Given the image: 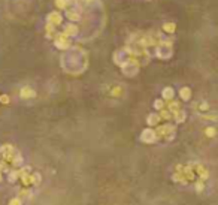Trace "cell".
I'll return each instance as SVG.
<instances>
[{
  "instance_id": "obj_1",
  "label": "cell",
  "mask_w": 218,
  "mask_h": 205,
  "mask_svg": "<svg viewBox=\"0 0 218 205\" xmlns=\"http://www.w3.org/2000/svg\"><path fill=\"white\" fill-rule=\"evenodd\" d=\"M172 44L169 41H163L160 46H157V56L160 58H169L172 56Z\"/></svg>"
},
{
  "instance_id": "obj_2",
  "label": "cell",
  "mask_w": 218,
  "mask_h": 205,
  "mask_svg": "<svg viewBox=\"0 0 218 205\" xmlns=\"http://www.w3.org/2000/svg\"><path fill=\"white\" fill-rule=\"evenodd\" d=\"M61 21H63V15H61L60 12L54 11L48 15V24H51V26H54V27L58 26V24H61Z\"/></svg>"
},
{
  "instance_id": "obj_3",
  "label": "cell",
  "mask_w": 218,
  "mask_h": 205,
  "mask_svg": "<svg viewBox=\"0 0 218 205\" xmlns=\"http://www.w3.org/2000/svg\"><path fill=\"white\" fill-rule=\"evenodd\" d=\"M140 139H142L143 142H154V141L157 139V133H155L152 129H147V130H143V132H142Z\"/></svg>"
},
{
  "instance_id": "obj_4",
  "label": "cell",
  "mask_w": 218,
  "mask_h": 205,
  "mask_svg": "<svg viewBox=\"0 0 218 205\" xmlns=\"http://www.w3.org/2000/svg\"><path fill=\"white\" fill-rule=\"evenodd\" d=\"M63 34H64V36H67V37L76 36V34H78V27H76L75 24H67V26H64Z\"/></svg>"
},
{
  "instance_id": "obj_5",
  "label": "cell",
  "mask_w": 218,
  "mask_h": 205,
  "mask_svg": "<svg viewBox=\"0 0 218 205\" xmlns=\"http://www.w3.org/2000/svg\"><path fill=\"white\" fill-rule=\"evenodd\" d=\"M66 18L70 21H79L81 20V14L76 9H67L66 11Z\"/></svg>"
},
{
  "instance_id": "obj_6",
  "label": "cell",
  "mask_w": 218,
  "mask_h": 205,
  "mask_svg": "<svg viewBox=\"0 0 218 205\" xmlns=\"http://www.w3.org/2000/svg\"><path fill=\"white\" fill-rule=\"evenodd\" d=\"M70 3H72V0H55V6H57L58 9H69Z\"/></svg>"
},
{
  "instance_id": "obj_7",
  "label": "cell",
  "mask_w": 218,
  "mask_h": 205,
  "mask_svg": "<svg viewBox=\"0 0 218 205\" xmlns=\"http://www.w3.org/2000/svg\"><path fill=\"white\" fill-rule=\"evenodd\" d=\"M36 93L35 90H32L30 87H24L23 90H21V97H24V99H29V97H33Z\"/></svg>"
},
{
  "instance_id": "obj_8",
  "label": "cell",
  "mask_w": 218,
  "mask_h": 205,
  "mask_svg": "<svg viewBox=\"0 0 218 205\" xmlns=\"http://www.w3.org/2000/svg\"><path fill=\"white\" fill-rule=\"evenodd\" d=\"M173 89L172 87H166L164 90H163V99H167V101H172L173 99Z\"/></svg>"
},
{
  "instance_id": "obj_9",
  "label": "cell",
  "mask_w": 218,
  "mask_h": 205,
  "mask_svg": "<svg viewBox=\"0 0 218 205\" xmlns=\"http://www.w3.org/2000/svg\"><path fill=\"white\" fill-rule=\"evenodd\" d=\"M147 121H148L149 126H155L157 123H159V121H160V115H157V114H149L148 118H147Z\"/></svg>"
},
{
  "instance_id": "obj_10",
  "label": "cell",
  "mask_w": 218,
  "mask_h": 205,
  "mask_svg": "<svg viewBox=\"0 0 218 205\" xmlns=\"http://www.w3.org/2000/svg\"><path fill=\"white\" fill-rule=\"evenodd\" d=\"M179 94H181V97H182L184 101H188V99L191 97V90H190L188 87H182V89L179 90Z\"/></svg>"
},
{
  "instance_id": "obj_11",
  "label": "cell",
  "mask_w": 218,
  "mask_h": 205,
  "mask_svg": "<svg viewBox=\"0 0 218 205\" xmlns=\"http://www.w3.org/2000/svg\"><path fill=\"white\" fill-rule=\"evenodd\" d=\"M163 30L166 33H173L176 30V26H175V23H164L163 24Z\"/></svg>"
},
{
  "instance_id": "obj_12",
  "label": "cell",
  "mask_w": 218,
  "mask_h": 205,
  "mask_svg": "<svg viewBox=\"0 0 218 205\" xmlns=\"http://www.w3.org/2000/svg\"><path fill=\"white\" fill-rule=\"evenodd\" d=\"M175 114V120H176V123H181L185 120V112H184L182 109H178L176 112H173Z\"/></svg>"
},
{
  "instance_id": "obj_13",
  "label": "cell",
  "mask_w": 218,
  "mask_h": 205,
  "mask_svg": "<svg viewBox=\"0 0 218 205\" xmlns=\"http://www.w3.org/2000/svg\"><path fill=\"white\" fill-rule=\"evenodd\" d=\"M163 106H164V102L160 101V99H157V101L154 102V108H155V109H163Z\"/></svg>"
},
{
  "instance_id": "obj_14",
  "label": "cell",
  "mask_w": 218,
  "mask_h": 205,
  "mask_svg": "<svg viewBox=\"0 0 218 205\" xmlns=\"http://www.w3.org/2000/svg\"><path fill=\"white\" fill-rule=\"evenodd\" d=\"M170 115H172V112H169V111H161V112H160V118L167 120V118H170Z\"/></svg>"
},
{
  "instance_id": "obj_15",
  "label": "cell",
  "mask_w": 218,
  "mask_h": 205,
  "mask_svg": "<svg viewBox=\"0 0 218 205\" xmlns=\"http://www.w3.org/2000/svg\"><path fill=\"white\" fill-rule=\"evenodd\" d=\"M215 133H217V130H215L214 127H208V129H206V135H208V136H214Z\"/></svg>"
},
{
  "instance_id": "obj_16",
  "label": "cell",
  "mask_w": 218,
  "mask_h": 205,
  "mask_svg": "<svg viewBox=\"0 0 218 205\" xmlns=\"http://www.w3.org/2000/svg\"><path fill=\"white\" fill-rule=\"evenodd\" d=\"M0 102H2V103H5V105H6V103L9 102V97H8L6 94H2V96H0Z\"/></svg>"
},
{
  "instance_id": "obj_17",
  "label": "cell",
  "mask_w": 218,
  "mask_h": 205,
  "mask_svg": "<svg viewBox=\"0 0 218 205\" xmlns=\"http://www.w3.org/2000/svg\"><path fill=\"white\" fill-rule=\"evenodd\" d=\"M200 109H202V111H205V109H208V103H202V105H200Z\"/></svg>"
},
{
  "instance_id": "obj_18",
  "label": "cell",
  "mask_w": 218,
  "mask_h": 205,
  "mask_svg": "<svg viewBox=\"0 0 218 205\" xmlns=\"http://www.w3.org/2000/svg\"><path fill=\"white\" fill-rule=\"evenodd\" d=\"M85 3H91V2H94V0H84Z\"/></svg>"
}]
</instances>
